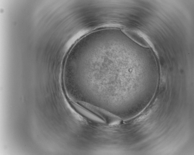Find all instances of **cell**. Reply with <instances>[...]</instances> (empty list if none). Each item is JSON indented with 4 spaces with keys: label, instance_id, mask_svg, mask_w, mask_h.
I'll list each match as a JSON object with an SVG mask.
<instances>
[{
    "label": "cell",
    "instance_id": "6da1fadb",
    "mask_svg": "<svg viewBox=\"0 0 194 155\" xmlns=\"http://www.w3.org/2000/svg\"><path fill=\"white\" fill-rule=\"evenodd\" d=\"M121 30L128 37L140 46L145 48L149 47L147 41L135 32L126 28H121Z\"/></svg>",
    "mask_w": 194,
    "mask_h": 155
}]
</instances>
